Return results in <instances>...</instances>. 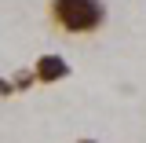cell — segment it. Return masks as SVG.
<instances>
[{
  "label": "cell",
  "instance_id": "6da1fadb",
  "mask_svg": "<svg viewBox=\"0 0 146 143\" xmlns=\"http://www.w3.org/2000/svg\"><path fill=\"white\" fill-rule=\"evenodd\" d=\"M48 18H51L55 30H62L70 37H91L106 26L110 11L102 0H51Z\"/></svg>",
  "mask_w": 146,
  "mask_h": 143
},
{
  "label": "cell",
  "instance_id": "7a4b0ae2",
  "mask_svg": "<svg viewBox=\"0 0 146 143\" xmlns=\"http://www.w3.org/2000/svg\"><path fill=\"white\" fill-rule=\"evenodd\" d=\"M33 73H36V85H62L73 73V66L58 52H44V55L33 59Z\"/></svg>",
  "mask_w": 146,
  "mask_h": 143
},
{
  "label": "cell",
  "instance_id": "3957f363",
  "mask_svg": "<svg viewBox=\"0 0 146 143\" xmlns=\"http://www.w3.org/2000/svg\"><path fill=\"white\" fill-rule=\"evenodd\" d=\"M11 85H15V95H22V92H33L36 88V73L33 66H22V70L11 73Z\"/></svg>",
  "mask_w": 146,
  "mask_h": 143
},
{
  "label": "cell",
  "instance_id": "277c9868",
  "mask_svg": "<svg viewBox=\"0 0 146 143\" xmlns=\"http://www.w3.org/2000/svg\"><path fill=\"white\" fill-rule=\"evenodd\" d=\"M7 95H15V85H11V77H0V99H7Z\"/></svg>",
  "mask_w": 146,
  "mask_h": 143
},
{
  "label": "cell",
  "instance_id": "5b68a950",
  "mask_svg": "<svg viewBox=\"0 0 146 143\" xmlns=\"http://www.w3.org/2000/svg\"><path fill=\"white\" fill-rule=\"evenodd\" d=\"M73 143H99V140H91V136H80V140H73Z\"/></svg>",
  "mask_w": 146,
  "mask_h": 143
}]
</instances>
